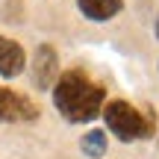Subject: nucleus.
<instances>
[{
  "label": "nucleus",
  "instance_id": "1",
  "mask_svg": "<svg viewBox=\"0 0 159 159\" xmlns=\"http://www.w3.org/2000/svg\"><path fill=\"white\" fill-rule=\"evenodd\" d=\"M53 106L68 124H89L103 112L106 91L97 80H91L83 68L59 71L53 83Z\"/></svg>",
  "mask_w": 159,
  "mask_h": 159
},
{
  "label": "nucleus",
  "instance_id": "2",
  "mask_svg": "<svg viewBox=\"0 0 159 159\" xmlns=\"http://www.w3.org/2000/svg\"><path fill=\"white\" fill-rule=\"evenodd\" d=\"M103 124L109 127L115 139L121 142H144L156 136V112L153 109H139L127 100H109L103 103Z\"/></svg>",
  "mask_w": 159,
  "mask_h": 159
},
{
  "label": "nucleus",
  "instance_id": "3",
  "mask_svg": "<svg viewBox=\"0 0 159 159\" xmlns=\"http://www.w3.org/2000/svg\"><path fill=\"white\" fill-rule=\"evenodd\" d=\"M41 109L35 100H30L27 94L15 89L0 85V124H33L39 121Z\"/></svg>",
  "mask_w": 159,
  "mask_h": 159
},
{
  "label": "nucleus",
  "instance_id": "4",
  "mask_svg": "<svg viewBox=\"0 0 159 159\" xmlns=\"http://www.w3.org/2000/svg\"><path fill=\"white\" fill-rule=\"evenodd\" d=\"M59 77V53L53 44H39L33 53V85L39 91H50Z\"/></svg>",
  "mask_w": 159,
  "mask_h": 159
},
{
  "label": "nucleus",
  "instance_id": "5",
  "mask_svg": "<svg viewBox=\"0 0 159 159\" xmlns=\"http://www.w3.org/2000/svg\"><path fill=\"white\" fill-rule=\"evenodd\" d=\"M24 68H27V53H24V47L18 44L15 39L0 35V77L3 80H15V77L24 74Z\"/></svg>",
  "mask_w": 159,
  "mask_h": 159
},
{
  "label": "nucleus",
  "instance_id": "6",
  "mask_svg": "<svg viewBox=\"0 0 159 159\" xmlns=\"http://www.w3.org/2000/svg\"><path fill=\"white\" fill-rule=\"evenodd\" d=\"M77 9L83 18L103 24V21H112L115 15H121L124 0H77Z\"/></svg>",
  "mask_w": 159,
  "mask_h": 159
},
{
  "label": "nucleus",
  "instance_id": "7",
  "mask_svg": "<svg viewBox=\"0 0 159 159\" xmlns=\"http://www.w3.org/2000/svg\"><path fill=\"white\" fill-rule=\"evenodd\" d=\"M106 133L103 130H89L83 139H80V150H83L89 159H100V156H106Z\"/></svg>",
  "mask_w": 159,
  "mask_h": 159
},
{
  "label": "nucleus",
  "instance_id": "8",
  "mask_svg": "<svg viewBox=\"0 0 159 159\" xmlns=\"http://www.w3.org/2000/svg\"><path fill=\"white\" fill-rule=\"evenodd\" d=\"M153 33H156V39H159V15H156V24H153Z\"/></svg>",
  "mask_w": 159,
  "mask_h": 159
}]
</instances>
